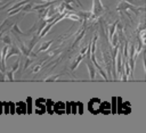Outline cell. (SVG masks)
Returning <instances> with one entry per match:
<instances>
[{
	"mask_svg": "<svg viewBox=\"0 0 146 133\" xmlns=\"http://www.w3.org/2000/svg\"><path fill=\"white\" fill-rule=\"evenodd\" d=\"M100 53H103L102 56V59L104 61V64L106 65V75H107V78L108 81L110 80H113L112 78V58H111V52L110 50H103L100 49Z\"/></svg>",
	"mask_w": 146,
	"mask_h": 133,
	"instance_id": "obj_1",
	"label": "cell"
},
{
	"mask_svg": "<svg viewBox=\"0 0 146 133\" xmlns=\"http://www.w3.org/2000/svg\"><path fill=\"white\" fill-rule=\"evenodd\" d=\"M127 9L131 10L132 13H135L136 16H139L140 13L144 11L145 7H139V8H138V7H136V6H132V5L128 3V2H125L124 0H122V1L117 5V7H116V10H117V11H120V10H127Z\"/></svg>",
	"mask_w": 146,
	"mask_h": 133,
	"instance_id": "obj_2",
	"label": "cell"
},
{
	"mask_svg": "<svg viewBox=\"0 0 146 133\" xmlns=\"http://www.w3.org/2000/svg\"><path fill=\"white\" fill-rule=\"evenodd\" d=\"M105 8L102 3L100 0H94V5H92V11H91V18H97L99 16H102V14L104 13Z\"/></svg>",
	"mask_w": 146,
	"mask_h": 133,
	"instance_id": "obj_3",
	"label": "cell"
},
{
	"mask_svg": "<svg viewBox=\"0 0 146 133\" xmlns=\"http://www.w3.org/2000/svg\"><path fill=\"white\" fill-rule=\"evenodd\" d=\"M83 60H84V63H86V65H87V67H88V70H89V78H90L91 81H94L95 77H96V67H95V65L92 64V61H91V59H90V56H84Z\"/></svg>",
	"mask_w": 146,
	"mask_h": 133,
	"instance_id": "obj_4",
	"label": "cell"
},
{
	"mask_svg": "<svg viewBox=\"0 0 146 133\" xmlns=\"http://www.w3.org/2000/svg\"><path fill=\"white\" fill-rule=\"evenodd\" d=\"M22 56V52L19 50V48L15 44V43H11L10 44V48H8V51H7V55H6V60L9 59L11 56Z\"/></svg>",
	"mask_w": 146,
	"mask_h": 133,
	"instance_id": "obj_5",
	"label": "cell"
},
{
	"mask_svg": "<svg viewBox=\"0 0 146 133\" xmlns=\"http://www.w3.org/2000/svg\"><path fill=\"white\" fill-rule=\"evenodd\" d=\"M83 58H84V57H83L82 55H80V53H79V55L74 58V60L72 61V64H71V66H70V70H71V72H74V70L76 69V67L79 66V64L83 60Z\"/></svg>",
	"mask_w": 146,
	"mask_h": 133,
	"instance_id": "obj_6",
	"label": "cell"
},
{
	"mask_svg": "<svg viewBox=\"0 0 146 133\" xmlns=\"http://www.w3.org/2000/svg\"><path fill=\"white\" fill-rule=\"evenodd\" d=\"M10 32H11L14 35H18V36H26V33L22 32V31H21V28H19V22H17L16 24H14V25H13V27H11Z\"/></svg>",
	"mask_w": 146,
	"mask_h": 133,
	"instance_id": "obj_7",
	"label": "cell"
},
{
	"mask_svg": "<svg viewBox=\"0 0 146 133\" xmlns=\"http://www.w3.org/2000/svg\"><path fill=\"white\" fill-rule=\"evenodd\" d=\"M117 23H119V19L117 20H115L112 25H110L107 28H108V33H107V38H108V40L111 41V39H112V35L115 33V30H116V25H117Z\"/></svg>",
	"mask_w": 146,
	"mask_h": 133,
	"instance_id": "obj_8",
	"label": "cell"
},
{
	"mask_svg": "<svg viewBox=\"0 0 146 133\" xmlns=\"http://www.w3.org/2000/svg\"><path fill=\"white\" fill-rule=\"evenodd\" d=\"M52 42H54V40H49L48 42H43V43H42V45L38 49V51H36V52H34V55H38V53H40V52H42V51L47 50V49L50 47V44H52Z\"/></svg>",
	"mask_w": 146,
	"mask_h": 133,
	"instance_id": "obj_9",
	"label": "cell"
},
{
	"mask_svg": "<svg viewBox=\"0 0 146 133\" xmlns=\"http://www.w3.org/2000/svg\"><path fill=\"white\" fill-rule=\"evenodd\" d=\"M124 1L130 3V5H132V6H136V7H138L139 5H141L144 7V3H145L144 0H124Z\"/></svg>",
	"mask_w": 146,
	"mask_h": 133,
	"instance_id": "obj_10",
	"label": "cell"
},
{
	"mask_svg": "<svg viewBox=\"0 0 146 133\" xmlns=\"http://www.w3.org/2000/svg\"><path fill=\"white\" fill-rule=\"evenodd\" d=\"M1 41L5 43V44H7V45H10L11 43H13V41H11V38H10V35L9 34H6L2 39H1Z\"/></svg>",
	"mask_w": 146,
	"mask_h": 133,
	"instance_id": "obj_11",
	"label": "cell"
},
{
	"mask_svg": "<svg viewBox=\"0 0 146 133\" xmlns=\"http://www.w3.org/2000/svg\"><path fill=\"white\" fill-rule=\"evenodd\" d=\"M5 76H6V78H8L10 82H14V73L11 72V70H6L5 72Z\"/></svg>",
	"mask_w": 146,
	"mask_h": 133,
	"instance_id": "obj_12",
	"label": "cell"
},
{
	"mask_svg": "<svg viewBox=\"0 0 146 133\" xmlns=\"http://www.w3.org/2000/svg\"><path fill=\"white\" fill-rule=\"evenodd\" d=\"M84 34H86V28H84V30H83V31L80 33V35H79V36L75 39V41H74V43H73V45H74V47H76V44H78V43L81 41V39L84 36Z\"/></svg>",
	"mask_w": 146,
	"mask_h": 133,
	"instance_id": "obj_13",
	"label": "cell"
},
{
	"mask_svg": "<svg viewBox=\"0 0 146 133\" xmlns=\"http://www.w3.org/2000/svg\"><path fill=\"white\" fill-rule=\"evenodd\" d=\"M60 75H63V73H59V74H57V75H52V76H50V77H46V78H44V81H46V82L56 81V80H58V77H59Z\"/></svg>",
	"mask_w": 146,
	"mask_h": 133,
	"instance_id": "obj_14",
	"label": "cell"
},
{
	"mask_svg": "<svg viewBox=\"0 0 146 133\" xmlns=\"http://www.w3.org/2000/svg\"><path fill=\"white\" fill-rule=\"evenodd\" d=\"M31 63H32V59H30V57H26V60H25V64H24V70L31 65Z\"/></svg>",
	"mask_w": 146,
	"mask_h": 133,
	"instance_id": "obj_15",
	"label": "cell"
},
{
	"mask_svg": "<svg viewBox=\"0 0 146 133\" xmlns=\"http://www.w3.org/2000/svg\"><path fill=\"white\" fill-rule=\"evenodd\" d=\"M0 70H1V72H3V73L7 70V68H6V67L2 65V63H1V55H0Z\"/></svg>",
	"mask_w": 146,
	"mask_h": 133,
	"instance_id": "obj_16",
	"label": "cell"
},
{
	"mask_svg": "<svg viewBox=\"0 0 146 133\" xmlns=\"http://www.w3.org/2000/svg\"><path fill=\"white\" fill-rule=\"evenodd\" d=\"M41 66H42V65H41V64H39V65H38V66H35V67H34V69H33V70H32V73H36V72H38V70H39V69H40V68H41Z\"/></svg>",
	"mask_w": 146,
	"mask_h": 133,
	"instance_id": "obj_17",
	"label": "cell"
},
{
	"mask_svg": "<svg viewBox=\"0 0 146 133\" xmlns=\"http://www.w3.org/2000/svg\"><path fill=\"white\" fill-rule=\"evenodd\" d=\"M64 2H65V3H68V5H71V3H76L74 0H65Z\"/></svg>",
	"mask_w": 146,
	"mask_h": 133,
	"instance_id": "obj_18",
	"label": "cell"
},
{
	"mask_svg": "<svg viewBox=\"0 0 146 133\" xmlns=\"http://www.w3.org/2000/svg\"><path fill=\"white\" fill-rule=\"evenodd\" d=\"M7 2H8V1H1V2H0V7H1V6H3V5H5V3H7Z\"/></svg>",
	"mask_w": 146,
	"mask_h": 133,
	"instance_id": "obj_19",
	"label": "cell"
},
{
	"mask_svg": "<svg viewBox=\"0 0 146 133\" xmlns=\"http://www.w3.org/2000/svg\"><path fill=\"white\" fill-rule=\"evenodd\" d=\"M44 1H57V0H44Z\"/></svg>",
	"mask_w": 146,
	"mask_h": 133,
	"instance_id": "obj_20",
	"label": "cell"
}]
</instances>
